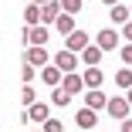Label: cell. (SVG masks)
<instances>
[{"mask_svg":"<svg viewBox=\"0 0 132 132\" xmlns=\"http://www.w3.org/2000/svg\"><path fill=\"white\" fill-rule=\"evenodd\" d=\"M129 20H132V7L115 4V7H112V24H129Z\"/></svg>","mask_w":132,"mask_h":132,"instance_id":"obj_16","label":"cell"},{"mask_svg":"<svg viewBox=\"0 0 132 132\" xmlns=\"http://www.w3.org/2000/svg\"><path fill=\"white\" fill-rule=\"evenodd\" d=\"M85 105L95 109V112H102V109H109V98H105L102 88H88V92H85Z\"/></svg>","mask_w":132,"mask_h":132,"instance_id":"obj_7","label":"cell"},{"mask_svg":"<svg viewBox=\"0 0 132 132\" xmlns=\"http://www.w3.org/2000/svg\"><path fill=\"white\" fill-rule=\"evenodd\" d=\"M122 37L132 44V20H129V24H122Z\"/></svg>","mask_w":132,"mask_h":132,"instance_id":"obj_24","label":"cell"},{"mask_svg":"<svg viewBox=\"0 0 132 132\" xmlns=\"http://www.w3.org/2000/svg\"><path fill=\"white\" fill-rule=\"evenodd\" d=\"M41 132H44V129H41Z\"/></svg>","mask_w":132,"mask_h":132,"instance_id":"obj_29","label":"cell"},{"mask_svg":"<svg viewBox=\"0 0 132 132\" xmlns=\"http://www.w3.org/2000/svg\"><path fill=\"white\" fill-rule=\"evenodd\" d=\"M24 119H31V122H41V125H44V122L51 119V112H47V105H44V102H34L31 109H27V115H24Z\"/></svg>","mask_w":132,"mask_h":132,"instance_id":"obj_12","label":"cell"},{"mask_svg":"<svg viewBox=\"0 0 132 132\" xmlns=\"http://www.w3.org/2000/svg\"><path fill=\"white\" fill-rule=\"evenodd\" d=\"M61 88H64V92H71V95H81V92H88V85H85V75L68 71V75H64V81H61Z\"/></svg>","mask_w":132,"mask_h":132,"instance_id":"obj_3","label":"cell"},{"mask_svg":"<svg viewBox=\"0 0 132 132\" xmlns=\"http://www.w3.org/2000/svg\"><path fill=\"white\" fill-rule=\"evenodd\" d=\"M34 75H37V71H34V64H27V61H24V85H27Z\"/></svg>","mask_w":132,"mask_h":132,"instance_id":"obj_23","label":"cell"},{"mask_svg":"<svg viewBox=\"0 0 132 132\" xmlns=\"http://www.w3.org/2000/svg\"><path fill=\"white\" fill-rule=\"evenodd\" d=\"M81 75H85V85H88V88H102V78H105V75H102L98 64H95V68H85Z\"/></svg>","mask_w":132,"mask_h":132,"instance_id":"obj_14","label":"cell"},{"mask_svg":"<svg viewBox=\"0 0 132 132\" xmlns=\"http://www.w3.org/2000/svg\"><path fill=\"white\" fill-rule=\"evenodd\" d=\"M34 4H47V0H34Z\"/></svg>","mask_w":132,"mask_h":132,"instance_id":"obj_28","label":"cell"},{"mask_svg":"<svg viewBox=\"0 0 132 132\" xmlns=\"http://www.w3.org/2000/svg\"><path fill=\"white\" fill-rule=\"evenodd\" d=\"M125 98H129V102H132V88H125Z\"/></svg>","mask_w":132,"mask_h":132,"instance_id":"obj_27","label":"cell"},{"mask_svg":"<svg viewBox=\"0 0 132 132\" xmlns=\"http://www.w3.org/2000/svg\"><path fill=\"white\" fill-rule=\"evenodd\" d=\"M44 132H64L61 119H47V122H44Z\"/></svg>","mask_w":132,"mask_h":132,"instance_id":"obj_20","label":"cell"},{"mask_svg":"<svg viewBox=\"0 0 132 132\" xmlns=\"http://www.w3.org/2000/svg\"><path fill=\"white\" fill-rule=\"evenodd\" d=\"M34 98H37L34 88H31V85H24V105H34Z\"/></svg>","mask_w":132,"mask_h":132,"instance_id":"obj_22","label":"cell"},{"mask_svg":"<svg viewBox=\"0 0 132 132\" xmlns=\"http://www.w3.org/2000/svg\"><path fill=\"white\" fill-rule=\"evenodd\" d=\"M119 54H122V64H125V68H132V44H122Z\"/></svg>","mask_w":132,"mask_h":132,"instance_id":"obj_21","label":"cell"},{"mask_svg":"<svg viewBox=\"0 0 132 132\" xmlns=\"http://www.w3.org/2000/svg\"><path fill=\"white\" fill-rule=\"evenodd\" d=\"M64 47L75 51V54H81V51L88 47V31H71V34L64 37Z\"/></svg>","mask_w":132,"mask_h":132,"instance_id":"obj_4","label":"cell"},{"mask_svg":"<svg viewBox=\"0 0 132 132\" xmlns=\"http://www.w3.org/2000/svg\"><path fill=\"white\" fill-rule=\"evenodd\" d=\"M115 85H119V88H132V68L115 71Z\"/></svg>","mask_w":132,"mask_h":132,"instance_id":"obj_17","label":"cell"},{"mask_svg":"<svg viewBox=\"0 0 132 132\" xmlns=\"http://www.w3.org/2000/svg\"><path fill=\"white\" fill-rule=\"evenodd\" d=\"M54 27H58V31H61L64 37H68L71 31H78V27H75V14H61V17L54 20Z\"/></svg>","mask_w":132,"mask_h":132,"instance_id":"obj_15","label":"cell"},{"mask_svg":"<svg viewBox=\"0 0 132 132\" xmlns=\"http://www.w3.org/2000/svg\"><path fill=\"white\" fill-rule=\"evenodd\" d=\"M24 24L27 27H37V24H44V14H41V4H27V10H24Z\"/></svg>","mask_w":132,"mask_h":132,"instance_id":"obj_11","label":"cell"},{"mask_svg":"<svg viewBox=\"0 0 132 132\" xmlns=\"http://www.w3.org/2000/svg\"><path fill=\"white\" fill-rule=\"evenodd\" d=\"M51 61H54L61 71H78V54H75V51H68V47H64V51H58Z\"/></svg>","mask_w":132,"mask_h":132,"instance_id":"obj_6","label":"cell"},{"mask_svg":"<svg viewBox=\"0 0 132 132\" xmlns=\"http://www.w3.org/2000/svg\"><path fill=\"white\" fill-rule=\"evenodd\" d=\"M81 4H85V0H61L64 14H78V10H81Z\"/></svg>","mask_w":132,"mask_h":132,"instance_id":"obj_19","label":"cell"},{"mask_svg":"<svg viewBox=\"0 0 132 132\" xmlns=\"http://www.w3.org/2000/svg\"><path fill=\"white\" fill-rule=\"evenodd\" d=\"M24 61H27V64H34V68H44V64H51V61H47V51H44V44H31V51L24 54Z\"/></svg>","mask_w":132,"mask_h":132,"instance_id":"obj_8","label":"cell"},{"mask_svg":"<svg viewBox=\"0 0 132 132\" xmlns=\"http://www.w3.org/2000/svg\"><path fill=\"white\" fill-rule=\"evenodd\" d=\"M41 14H44V24L51 27V24L64 14V7H61V0H47V4H41Z\"/></svg>","mask_w":132,"mask_h":132,"instance_id":"obj_9","label":"cell"},{"mask_svg":"<svg viewBox=\"0 0 132 132\" xmlns=\"http://www.w3.org/2000/svg\"><path fill=\"white\" fill-rule=\"evenodd\" d=\"M119 132H132V119H125V122H122V129H119Z\"/></svg>","mask_w":132,"mask_h":132,"instance_id":"obj_25","label":"cell"},{"mask_svg":"<svg viewBox=\"0 0 132 132\" xmlns=\"http://www.w3.org/2000/svg\"><path fill=\"white\" fill-rule=\"evenodd\" d=\"M129 109H132L129 98H109V109H105V112H109L115 122H125V119H129Z\"/></svg>","mask_w":132,"mask_h":132,"instance_id":"obj_2","label":"cell"},{"mask_svg":"<svg viewBox=\"0 0 132 132\" xmlns=\"http://www.w3.org/2000/svg\"><path fill=\"white\" fill-rule=\"evenodd\" d=\"M71 98H75V95H71V92H64V88H61V85H58V88H54V92H51V102H54V105H68V102H71Z\"/></svg>","mask_w":132,"mask_h":132,"instance_id":"obj_18","label":"cell"},{"mask_svg":"<svg viewBox=\"0 0 132 132\" xmlns=\"http://www.w3.org/2000/svg\"><path fill=\"white\" fill-rule=\"evenodd\" d=\"M64 75H68V71H61L54 61H51V64H44V68H41V81H44L47 88H58V85L64 81Z\"/></svg>","mask_w":132,"mask_h":132,"instance_id":"obj_1","label":"cell"},{"mask_svg":"<svg viewBox=\"0 0 132 132\" xmlns=\"http://www.w3.org/2000/svg\"><path fill=\"white\" fill-rule=\"evenodd\" d=\"M75 122H78V129H95V122H98V112L95 109H78V115H75Z\"/></svg>","mask_w":132,"mask_h":132,"instance_id":"obj_10","label":"cell"},{"mask_svg":"<svg viewBox=\"0 0 132 132\" xmlns=\"http://www.w3.org/2000/svg\"><path fill=\"white\" fill-rule=\"evenodd\" d=\"M119 37H122V31H112V27L105 31V27H102L98 37H95V44H98L102 51H112V47H119Z\"/></svg>","mask_w":132,"mask_h":132,"instance_id":"obj_5","label":"cell"},{"mask_svg":"<svg viewBox=\"0 0 132 132\" xmlns=\"http://www.w3.org/2000/svg\"><path fill=\"white\" fill-rule=\"evenodd\" d=\"M102 54H105V51H102V47H98V44H88V47H85V51H81V61H85V64H88V68H95V64H98V61H102Z\"/></svg>","mask_w":132,"mask_h":132,"instance_id":"obj_13","label":"cell"},{"mask_svg":"<svg viewBox=\"0 0 132 132\" xmlns=\"http://www.w3.org/2000/svg\"><path fill=\"white\" fill-rule=\"evenodd\" d=\"M102 4H105V7H115V4H119V0H102Z\"/></svg>","mask_w":132,"mask_h":132,"instance_id":"obj_26","label":"cell"}]
</instances>
